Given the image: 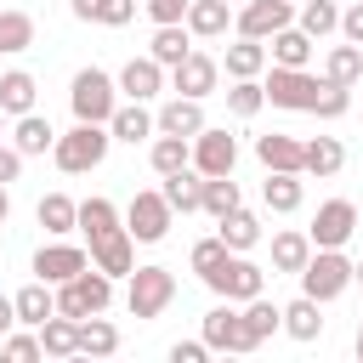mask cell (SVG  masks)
<instances>
[{
	"mask_svg": "<svg viewBox=\"0 0 363 363\" xmlns=\"http://www.w3.org/2000/svg\"><path fill=\"white\" fill-rule=\"evenodd\" d=\"M108 147H113V130H108V125L74 119V130H62V136H57L51 159H57V170H62V176H85V170H96V164L108 159Z\"/></svg>",
	"mask_w": 363,
	"mask_h": 363,
	"instance_id": "obj_1",
	"label": "cell"
},
{
	"mask_svg": "<svg viewBox=\"0 0 363 363\" xmlns=\"http://www.w3.org/2000/svg\"><path fill=\"white\" fill-rule=\"evenodd\" d=\"M352 267H357V261H352L346 250H312V261L295 272V278H301V295H312V301H323V306L340 301V295L352 289Z\"/></svg>",
	"mask_w": 363,
	"mask_h": 363,
	"instance_id": "obj_2",
	"label": "cell"
},
{
	"mask_svg": "<svg viewBox=\"0 0 363 363\" xmlns=\"http://www.w3.org/2000/svg\"><path fill=\"white\" fill-rule=\"evenodd\" d=\"M68 108L74 119H91V125H108L113 108H119V79L102 74V68H79L74 85H68Z\"/></svg>",
	"mask_w": 363,
	"mask_h": 363,
	"instance_id": "obj_3",
	"label": "cell"
},
{
	"mask_svg": "<svg viewBox=\"0 0 363 363\" xmlns=\"http://www.w3.org/2000/svg\"><path fill=\"white\" fill-rule=\"evenodd\" d=\"M204 284H210L221 301H238V306H244V301H255V295H267V272H261L244 250H227V255L204 272Z\"/></svg>",
	"mask_w": 363,
	"mask_h": 363,
	"instance_id": "obj_4",
	"label": "cell"
},
{
	"mask_svg": "<svg viewBox=\"0 0 363 363\" xmlns=\"http://www.w3.org/2000/svg\"><path fill=\"white\" fill-rule=\"evenodd\" d=\"M113 306V278L91 261L85 272H74L68 284H57V312L68 318H91V312H108Z\"/></svg>",
	"mask_w": 363,
	"mask_h": 363,
	"instance_id": "obj_5",
	"label": "cell"
},
{
	"mask_svg": "<svg viewBox=\"0 0 363 363\" xmlns=\"http://www.w3.org/2000/svg\"><path fill=\"white\" fill-rule=\"evenodd\" d=\"M176 301V272L170 267H136L130 278H125V306H130V318H159L164 306Z\"/></svg>",
	"mask_w": 363,
	"mask_h": 363,
	"instance_id": "obj_6",
	"label": "cell"
},
{
	"mask_svg": "<svg viewBox=\"0 0 363 363\" xmlns=\"http://www.w3.org/2000/svg\"><path fill=\"white\" fill-rule=\"evenodd\" d=\"M261 85H267V102H272V108H289V113H312V102H318V91H323L318 74H306V68H278V62H272V74H267Z\"/></svg>",
	"mask_w": 363,
	"mask_h": 363,
	"instance_id": "obj_7",
	"label": "cell"
},
{
	"mask_svg": "<svg viewBox=\"0 0 363 363\" xmlns=\"http://www.w3.org/2000/svg\"><path fill=\"white\" fill-rule=\"evenodd\" d=\"M170 216H176V210H170V199H164L159 187H142V193L125 204V227H130L136 244H159V238L170 233Z\"/></svg>",
	"mask_w": 363,
	"mask_h": 363,
	"instance_id": "obj_8",
	"label": "cell"
},
{
	"mask_svg": "<svg viewBox=\"0 0 363 363\" xmlns=\"http://www.w3.org/2000/svg\"><path fill=\"white\" fill-rule=\"evenodd\" d=\"M306 233H312V250H346L352 233H357V204L352 199H323Z\"/></svg>",
	"mask_w": 363,
	"mask_h": 363,
	"instance_id": "obj_9",
	"label": "cell"
},
{
	"mask_svg": "<svg viewBox=\"0 0 363 363\" xmlns=\"http://www.w3.org/2000/svg\"><path fill=\"white\" fill-rule=\"evenodd\" d=\"M238 164V136H227V125H204L193 136V170L204 176H233Z\"/></svg>",
	"mask_w": 363,
	"mask_h": 363,
	"instance_id": "obj_10",
	"label": "cell"
},
{
	"mask_svg": "<svg viewBox=\"0 0 363 363\" xmlns=\"http://www.w3.org/2000/svg\"><path fill=\"white\" fill-rule=\"evenodd\" d=\"M204 340H210V352H255V340H250V329H244L238 301H221V306H210V312H204Z\"/></svg>",
	"mask_w": 363,
	"mask_h": 363,
	"instance_id": "obj_11",
	"label": "cell"
},
{
	"mask_svg": "<svg viewBox=\"0 0 363 363\" xmlns=\"http://www.w3.org/2000/svg\"><path fill=\"white\" fill-rule=\"evenodd\" d=\"M289 23H295V0H244L238 17H233V28L250 34V40H272Z\"/></svg>",
	"mask_w": 363,
	"mask_h": 363,
	"instance_id": "obj_12",
	"label": "cell"
},
{
	"mask_svg": "<svg viewBox=\"0 0 363 363\" xmlns=\"http://www.w3.org/2000/svg\"><path fill=\"white\" fill-rule=\"evenodd\" d=\"M216 85H221V62L216 57H204V51H187L176 68H170V91L176 96H216Z\"/></svg>",
	"mask_w": 363,
	"mask_h": 363,
	"instance_id": "obj_13",
	"label": "cell"
},
{
	"mask_svg": "<svg viewBox=\"0 0 363 363\" xmlns=\"http://www.w3.org/2000/svg\"><path fill=\"white\" fill-rule=\"evenodd\" d=\"M119 91L125 96H136V102H153L159 91H170V68L147 51V57H130L125 68H119Z\"/></svg>",
	"mask_w": 363,
	"mask_h": 363,
	"instance_id": "obj_14",
	"label": "cell"
},
{
	"mask_svg": "<svg viewBox=\"0 0 363 363\" xmlns=\"http://www.w3.org/2000/svg\"><path fill=\"white\" fill-rule=\"evenodd\" d=\"M85 267H91V250H79V244H40L34 250V278H45V284H68Z\"/></svg>",
	"mask_w": 363,
	"mask_h": 363,
	"instance_id": "obj_15",
	"label": "cell"
},
{
	"mask_svg": "<svg viewBox=\"0 0 363 363\" xmlns=\"http://www.w3.org/2000/svg\"><path fill=\"white\" fill-rule=\"evenodd\" d=\"M108 130H113V142H153L159 136V119L147 113V102H136V96H125L119 108H113V119H108Z\"/></svg>",
	"mask_w": 363,
	"mask_h": 363,
	"instance_id": "obj_16",
	"label": "cell"
},
{
	"mask_svg": "<svg viewBox=\"0 0 363 363\" xmlns=\"http://www.w3.org/2000/svg\"><path fill=\"white\" fill-rule=\"evenodd\" d=\"M312 51H318V40H312L301 23H289V28H278V34L267 40V57H272L278 68H306V62H312Z\"/></svg>",
	"mask_w": 363,
	"mask_h": 363,
	"instance_id": "obj_17",
	"label": "cell"
},
{
	"mask_svg": "<svg viewBox=\"0 0 363 363\" xmlns=\"http://www.w3.org/2000/svg\"><path fill=\"white\" fill-rule=\"evenodd\" d=\"M301 199H306V182H301V170H267V182H261V204H267L272 216H289V210H301Z\"/></svg>",
	"mask_w": 363,
	"mask_h": 363,
	"instance_id": "obj_18",
	"label": "cell"
},
{
	"mask_svg": "<svg viewBox=\"0 0 363 363\" xmlns=\"http://www.w3.org/2000/svg\"><path fill=\"white\" fill-rule=\"evenodd\" d=\"M153 119H159V130H170V136H199V130L210 125V119H204V102H199V96H170V102H164V108H159Z\"/></svg>",
	"mask_w": 363,
	"mask_h": 363,
	"instance_id": "obj_19",
	"label": "cell"
},
{
	"mask_svg": "<svg viewBox=\"0 0 363 363\" xmlns=\"http://www.w3.org/2000/svg\"><path fill=\"white\" fill-rule=\"evenodd\" d=\"M221 68H227L233 79H261V74H267V40H250V34H238V40L227 45Z\"/></svg>",
	"mask_w": 363,
	"mask_h": 363,
	"instance_id": "obj_20",
	"label": "cell"
},
{
	"mask_svg": "<svg viewBox=\"0 0 363 363\" xmlns=\"http://www.w3.org/2000/svg\"><path fill=\"white\" fill-rule=\"evenodd\" d=\"M11 147H17L23 159H34V153H51V147H57V130H51V119H45V113H17V125H11Z\"/></svg>",
	"mask_w": 363,
	"mask_h": 363,
	"instance_id": "obj_21",
	"label": "cell"
},
{
	"mask_svg": "<svg viewBox=\"0 0 363 363\" xmlns=\"http://www.w3.org/2000/svg\"><path fill=\"white\" fill-rule=\"evenodd\" d=\"M17 323H28V329H40L51 312H57V284H45V278H34V284H23L17 295Z\"/></svg>",
	"mask_w": 363,
	"mask_h": 363,
	"instance_id": "obj_22",
	"label": "cell"
},
{
	"mask_svg": "<svg viewBox=\"0 0 363 363\" xmlns=\"http://www.w3.org/2000/svg\"><path fill=\"white\" fill-rule=\"evenodd\" d=\"M187 28H193V40H221L233 28V0H193Z\"/></svg>",
	"mask_w": 363,
	"mask_h": 363,
	"instance_id": "obj_23",
	"label": "cell"
},
{
	"mask_svg": "<svg viewBox=\"0 0 363 363\" xmlns=\"http://www.w3.org/2000/svg\"><path fill=\"white\" fill-rule=\"evenodd\" d=\"M147 159H153L159 176H176V170L193 164V136H170V130H159V136L147 142Z\"/></svg>",
	"mask_w": 363,
	"mask_h": 363,
	"instance_id": "obj_24",
	"label": "cell"
},
{
	"mask_svg": "<svg viewBox=\"0 0 363 363\" xmlns=\"http://www.w3.org/2000/svg\"><path fill=\"white\" fill-rule=\"evenodd\" d=\"M255 159H261L267 170H301V159H306V142H295V136L272 130V136H255Z\"/></svg>",
	"mask_w": 363,
	"mask_h": 363,
	"instance_id": "obj_25",
	"label": "cell"
},
{
	"mask_svg": "<svg viewBox=\"0 0 363 363\" xmlns=\"http://www.w3.org/2000/svg\"><path fill=\"white\" fill-rule=\"evenodd\" d=\"M164 199H170V210H182V216H193V210H204V170H176V176H164V187H159Z\"/></svg>",
	"mask_w": 363,
	"mask_h": 363,
	"instance_id": "obj_26",
	"label": "cell"
},
{
	"mask_svg": "<svg viewBox=\"0 0 363 363\" xmlns=\"http://www.w3.org/2000/svg\"><path fill=\"white\" fill-rule=\"evenodd\" d=\"M284 335H289V340H318V335H323V301L295 295V301L284 306Z\"/></svg>",
	"mask_w": 363,
	"mask_h": 363,
	"instance_id": "obj_27",
	"label": "cell"
},
{
	"mask_svg": "<svg viewBox=\"0 0 363 363\" xmlns=\"http://www.w3.org/2000/svg\"><path fill=\"white\" fill-rule=\"evenodd\" d=\"M40 346H45V357H79V318L51 312L40 323Z\"/></svg>",
	"mask_w": 363,
	"mask_h": 363,
	"instance_id": "obj_28",
	"label": "cell"
},
{
	"mask_svg": "<svg viewBox=\"0 0 363 363\" xmlns=\"http://www.w3.org/2000/svg\"><path fill=\"white\" fill-rule=\"evenodd\" d=\"M34 102H40L34 74H28V68H6V74H0V108L17 119V113H34Z\"/></svg>",
	"mask_w": 363,
	"mask_h": 363,
	"instance_id": "obj_29",
	"label": "cell"
},
{
	"mask_svg": "<svg viewBox=\"0 0 363 363\" xmlns=\"http://www.w3.org/2000/svg\"><path fill=\"white\" fill-rule=\"evenodd\" d=\"M34 221H40L51 238H62V233H74V227H79V204H74L68 193H45V199L34 204Z\"/></svg>",
	"mask_w": 363,
	"mask_h": 363,
	"instance_id": "obj_30",
	"label": "cell"
},
{
	"mask_svg": "<svg viewBox=\"0 0 363 363\" xmlns=\"http://www.w3.org/2000/svg\"><path fill=\"white\" fill-rule=\"evenodd\" d=\"M216 233H221L227 250H255V244H261V216L238 204V210H227V216L216 221Z\"/></svg>",
	"mask_w": 363,
	"mask_h": 363,
	"instance_id": "obj_31",
	"label": "cell"
},
{
	"mask_svg": "<svg viewBox=\"0 0 363 363\" xmlns=\"http://www.w3.org/2000/svg\"><path fill=\"white\" fill-rule=\"evenodd\" d=\"M306 261H312V233H295V227L272 233V272H301Z\"/></svg>",
	"mask_w": 363,
	"mask_h": 363,
	"instance_id": "obj_32",
	"label": "cell"
},
{
	"mask_svg": "<svg viewBox=\"0 0 363 363\" xmlns=\"http://www.w3.org/2000/svg\"><path fill=\"white\" fill-rule=\"evenodd\" d=\"M68 11L79 23H102V28H125L136 17V0H68Z\"/></svg>",
	"mask_w": 363,
	"mask_h": 363,
	"instance_id": "obj_33",
	"label": "cell"
},
{
	"mask_svg": "<svg viewBox=\"0 0 363 363\" xmlns=\"http://www.w3.org/2000/svg\"><path fill=\"white\" fill-rule=\"evenodd\" d=\"M147 51H153L164 68H176V62L193 51V28H187V23H153V45H147Z\"/></svg>",
	"mask_w": 363,
	"mask_h": 363,
	"instance_id": "obj_34",
	"label": "cell"
},
{
	"mask_svg": "<svg viewBox=\"0 0 363 363\" xmlns=\"http://www.w3.org/2000/svg\"><path fill=\"white\" fill-rule=\"evenodd\" d=\"M323 79L329 85H357L363 79V45H352V40L346 45H329L323 51Z\"/></svg>",
	"mask_w": 363,
	"mask_h": 363,
	"instance_id": "obj_35",
	"label": "cell"
},
{
	"mask_svg": "<svg viewBox=\"0 0 363 363\" xmlns=\"http://www.w3.org/2000/svg\"><path fill=\"white\" fill-rule=\"evenodd\" d=\"M340 164H346V147L335 142V136H312L306 142V159H301V176H340Z\"/></svg>",
	"mask_w": 363,
	"mask_h": 363,
	"instance_id": "obj_36",
	"label": "cell"
},
{
	"mask_svg": "<svg viewBox=\"0 0 363 363\" xmlns=\"http://www.w3.org/2000/svg\"><path fill=\"white\" fill-rule=\"evenodd\" d=\"M113 352H119V329L102 312L79 318V357H113Z\"/></svg>",
	"mask_w": 363,
	"mask_h": 363,
	"instance_id": "obj_37",
	"label": "cell"
},
{
	"mask_svg": "<svg viewBox=\"0 0 363 363\" xmlns=\"http://www.w3.org/2000/svg\"><path fill=\"white\" fill-rule=\"evenodd\" d=\"M238 312H244V329H250V340H255V346H261V340H267L272 329H284V306H272L267 295H255V301H244Z\"/></svg>",
	"mask_w": 363,
	"mask_h": 363,
	"instance_id": "obj_38",
	"label": "cell"
},
{
	"mask_svg": "<svg viewBox=\"0 0 363 363\" xmlns=\"http://www.w3.org/2000/svg\"><path fill=\"white\" fill-rule=\"evenodd\" d=\"M295 23H301L312 40H323V34H335V28H340V0H301Z\"/></svg>",
	"mask_w": 363,
	"mask_h": 363,
	"instance_id": "obj_39",
	"label": "cell"
},
{
	"mask_svg": "<svg viewBox=\"0 0 363 363\" xmlns=\"http://www.w3.org/2000/svg\"><path fill=\"white\" fill-rule=\"evenodd\" d=\"M34 45V17L28 11H0V57H17Z\"/></svg>",
	"mask_w": 363,
	"mask_h": 363,
	"instance_id": "obj_40",
	"label": "cell"
},
{
	"mask_svg": "<svg viewBox=\"0 0 363 363\" xmlns=\"http://www.w3.org/2000/svg\"><path fill=\"white\" fill-rule=\"evenodd\" d=\"M267 108V85L261 79H233V91H227V113L233 119H255Z\"/></svg>",
	"mask_w": 363,
	"mask_h": 363,
	"instance_id": "obj_41",
	"label": "cell"
},
{
	"mask_svg": "<svg viewBox=\"0 0 363 363\" xmlns=\"http://www.w3.org/2000/svg\"><path fill=\"white\" fill-rule=\"evenodd\" d=\"M244 199H238V182L233 176H204V216L210 221H221L227 210H238Z\"/></svg>",
	"mask_w": 363,
	"mask_h": 363,
	"instance_id": "obj_42",
	"label": "cell"
},
{
	"mask_svg": "<svg viewBox=\"0 0 363 363\" xmlns=\"http://www.w3.org/2000/svg\"><path fill=\"white\" fill-rule=\"evenodd\" d=\"M0 352H6L11 363H34V357H45V346H40V329L28 335V323H23V329H11V335L0 340Z\"/></svg>",
	"mask_w": 363,
	"mask_h": 363,
	"instance_id": "obj_43",
	"label": "cell"
},
{
	"mask_svg": "<svg viewBox=\"0 0 363 363\" xmlns=\"http://www.w3.org/2000/svg\"><path fill=\"white\" fill-rule=\"evenodd\" d=\"M346 108H352V85H329V79H323V91H318L312 113H318V119H340Z\"/></svg>",
	"mask_w": 363,
	"mask_h": 363,
	"instance_id": "obj_44",
	"label": "cell"
},
{
	"mask_svg": "<svg viewBox=\"0 0 363 363\" xmlns=\"http://www.w3.org/2000/svg\"><path fill=\"white\" fill-rule=\"evenodd\" d=\"M221 255H227V244H221V233H210V238H199V244H193V255H187V261H193V272L204 278V272H210Z\"/></svg>",
	"mask_w": 363,
	"mask_h": 363,
	"instance_id": "obj_45",
	"label": "cell"
},
{
	"mask_svg": "<svg viewBox=\"0 0 363 363\" xmlns=\"http://www.w3.org/2000/svg\"><path fill=\"white\" fill-rule=\"evenodd\" d=\"M187 6L193 0H147V17L153 23H187Z\"/></svg>",
	"mask_w": 363,
	"mask_h": 363,
	"instance_id": "obj_46",
	"label": "cell"
},
{
	"mask_svg": "<svg viewBox=\"0 0 363 363\" xmlns=\"http://www.w3.org/2000/svg\"><path fill=\"white\" fill-rule=\"evenodd\" d=\"M210 357V340H176L170 346V363H204Z\"/></svg>",
	"mask_w": 363,
	"mask_h": 363,
	"instance_id": "obj_47",
	"label": "cell"
},
{
	"mask_svg": "<svg viewBox=\"0 0 363 363\" xmlns=\"http://www.w3.org/2000/svg\"><path fill=\"white\" fill-rule=\"evenodd\" d=\"M340 34H346L352 45H363V0H352V6L340 11Z\"/></svg>",
	"mask_w": 363,
	"mask_h": 363,
	"instance_id": "obj_48",
	"label": "cell"
},
{
	"mask_svg": "<svg viewBox=\"0 0 363 363\" xmlns=\"http://www.w3.org/2000/svg\"><path fill=\"white\" fill-rule=\"evenodd\" d=\"M11 329H17V301H11V295H0V340H6Z\"/></svg>",
	"mask_w": 363,
	"mask_h": 363,
	"instance_id": "obj_49",
	"label": "cell"
},
{
	"mask_svg": "<svg viewBox=\"0 0 363 363\" xmlns=\"http://www.w3.org/2000/svg\"><path fill=\"white\" fill-rule=\"evenodd\" d=\"M6 216H11V193H6V182H0V227H6Z\"/></svg>",
	"mask_w": 363,
	"mask_h": 363,
	"instance_id": "obj_50",
	"label": "cell"
},
{
	"mask_svg": "<svg viewBox=\"0 0 363 363\" xmlns=\"http://www.w3.org/2000/svg\"><path fill=\"white\" fill-rule=\"evenodd\" d=\"M357 363H363V318H357Z\"/></svg>",
	"mask_w": 363,
	"mask_h": 363,
	"instance_id": "obj_51",
	"label": "cell"
},
{
	"mask_svg": "<svg viewBox=\"0 0 363 363\" xmlns=\"http://www.w3.org/2000/svg\"><path fill=\"white\" fill-rule=\"evenodd\" d=\"M352 284H363V261H357V267H352Z\"/></svg>",
	"mask_w": 363,
	"mask_h": 363,
	"instance_id": "obj_52",
	"label": "cell"
},
{
	"mask_svg": "<svg viewBox=\"0 0 363 363\" xmlns=\"http://www.w3.org/2000/svg\"><path fill=\"white\" fill-rule=\"evenodd\" d=\"M6 119H11V113H6V108H0V130H6Z\"/></svg>",
	"mask_w": 363,
	"mask_h": 363,
	"instance_id": "obj_53",
	"label": "cell"
},
{
	"mask_svg": "<svg viewBox=\"0 0 363 363\" xmlns=\"http://www.w3.org/2000/svg\"><path fill=\"white\" fill-rule=\"evenodd\" d=\"M233 6H244V0H233Z\"/></svg>",
	"mask_w": 363,
	"mask_h": 363,
	"instance_id": "obj_54",
	"label": "cell"
}]
</instances>
